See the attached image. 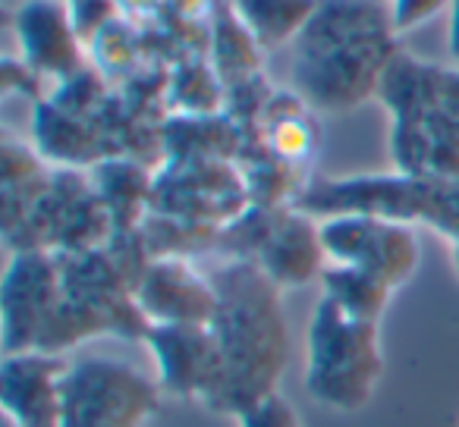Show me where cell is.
I'll return each instance as SVG.
<instances>
[{
  "label": "cell",
  "mask_w": 459,
  "mask_h": 427,
  "mask_svg": "<svg viewBox=\"0 0 459 427\" xmlns=\"http://www.w3.org/2000/svg\"><path fill=\"white\" fill-rule=\"evenodd\" d=\"M377 98L394 116L390 151L396 170L459 185V70H437L396 54Z\"/></svg>",
  "instance_id": "obj_3"
},
{
  "label": "cell",
  "mask_w": 459,
  "mask_h": 427,
  "mask_svg": "<svg viewBox=\"0 0 459 427\" xmlns=\"http://www.w3.org/2000/svg\"><path fill=\"white\" fill-rule=\"evenodd\" d=\"M381 324L359 320L321 295L306 333V393L321 408L356 414L384 380Z\"/></svg>",
  "instance_id": "obj_4"
},
{
  "label": "cell",
  "mask_w": 459,
  "mask_h": 427,
  "mask_svg": "<svg viewBox=\"0 0 459 427\" xmlns=\"http://www.w3.org/2000/svg\"><path fill=\"white\" fill-rule=\"evenodd\" d=\"M394 26L375 20L371 7L337 0L315 10L296 47L293 82L312 107L343 114L377 95L394 64Z\"/></svg>",
  "instance_id": "obj_2"
},
{
  "label": "cell",
  "mask_w": 459,
  "mask_h": 427,
  "mask_svg": "<svg viewBox=\"0 0 459 427\" xmlns=\"http://www.w3.org/2000/svg\"><path fill=\"white\" fill-rule=\"evenodd\" d=\"M239 427H306L296 412V406L283 393H274L268 399L255 402L252 408H246L243 414H237Z\"/></svg>",
  "instance_id": "obj_16"
},
{
  "label": "cell",
  "mask_w": 459,
  "mask_h": 427,
  "mask_svg": "<svg viewBox=\"0 0 459 427\" xmlns=\"http://www.w3.org/2000/svg\"><path fill=\"white\" fill-rule=\"evenodd\" d=\"M135 305L148 327L211 324L217 308L214 280L198 274L186 258H152L135 277Z\"/></svg>",
  "instance_id": "obj_11"
},
{
  "label": "cell",
  "mask_w": 459,
  "mask_h": 427,
  "mask_svg": "<svg viewBox=\"0 0 459 427\" xmlns=\"http://www.w3.org/2000/svg\"><path fill=\"white\" fill-rule=\"evenodd\" d=\"M255 252V264L281 289H296L321 280L327 268L325 245H321V224H315L312 214H306V210L277 214L274 224L262 233Z\"/></svg>",
  "instance_id": "obj_12"
},
{
  "label": "cell",
  "mask_w": 459,
  "mask_h": 427,
  "mask_svg": "<svg viewBox=\"0 0 459 427\" xmlns=\"http://www.w3.org/2000/svg\"><path fill=\"white\" fill-rule=\"evenodd\" d=\"M64 302V268L51 252L20 249L7 264L0 289L4 355L41 349Z\"/></svg>",
  "instance_id": "obj_8"
},
{
  "label": "cell",
  "mask_w": 459,
  "mask_h": 427,
  "mask_svg": "<svg viewBox=\"0 0 459 427\" xmlns=\"http://www.w3.org/2000/svg\"><path fill=\"white\" fill-rule=\"evenodd\" d=\"M158 377L114 355L70 362L60 427H148L160 412Z\"/></svg>",
  "instance_id": "obj_6"
},
{
  "label": "cell",
  "mask_w": 459,
  "mask_h": 427,
  "mask_svg": "<svg viewBox=\"0 0 459 427\" xmlns=\"http://www.w3.org/2000/svg\"><path fill=\"white\" fill-rule=\"evenodd\" d=\"M0 427H16V424L10 418H4V414H0Z\"/></svg>",
  "instance_id": "obj_22"
},
{
  "label": "cell",
  "mask_w": 459,
  "mask_h": 427,
  "mask_svg": "<svg viewBox=\"0 0 459 427\" xmlns=\"http://www.w3.org/2000/svg\"><path fill=\"white\" fill-rule=\"evenodd\" d=\"M117 10H152L158 0H114Z\"/></svg>",
  "instance_id": "obj_21"
},
{
  "label": "cell",
  "mask_w": 459,
  "mask_h": 427,
  "mask_svg": "<svg viewBox=\"0 0 459 427\" xmlns=\"http://www.w3.org/2000/svg\"><path fill=\"white\" fill-rule=\"evenodd\" d=\"M315 0H237V13L258 45H283L299 38L315 16Z\"/></svg>",
  "instance_id": "obj_15"
},
{
  "label": "cell",
  "mask_w": 459,
  "mask_h": 427,
  "mask_svg": "<svg viewBox=\"0 0 459 427\" xmlns=\"http://www.w3.org/2000/svg\"><path fill=\"white\" fill-rule=\"evenodd\" d=\"M211 280L217 308L208 327L221 352V383L208 412L237 418L281 393L277 387L290 364V324L281 286L249 258L230 261Z\"/></svg>",
  "instance_id": "obj_1"
},
{
  "label": "cell",
  "mask_w": 459,
  "mask_h": 427,
  "mask_svg": "<svg viewBox=\"0 0 459 427\" xmlns=\"http://www.w3.org/2000/svg\"><path fill=\"white\" fill-rule=\"evenodd\" d=\"M299 208L306 214H321V218L371 214V218L400 220L409 226L421 220L446 236L459 218V185L406 176V173L327 179L302 192Z\"/></svg>",
  "instance_id": "obj_5"
},
{
  "label": "cell",
  "mask_w": 459,
  "mask_h": 427,
  "mask_svg": "<svg viewBox=\"0 0 459 427\" xmlns=\"http://www.w3.org/2000/svg\"><path fill=\"white\" fill-rule=\"evenodd\" d=\"M394 293L396 289L377 280V277L340 268V264H327L325 274H321V295L331 299L337 308H343L346 314L359 320H371V324H381Z\"/></svg>",
  "instance_id": "obj_14"
},
{
  "label": "cell",
  "mask_w": 459,
  "mask_h": 427,
  "mask_svg": "<svg viewBox=\"0 0 459 427\" xmlns=\"http://www.w3.org/2000/svg\"><path fill=\"white\" fill-rule=\"evenodd\" d=\"M154 377L164 396L192 406H211L221 383V352L208 324H154L145 333Z\"/></svg>",
  "instance_id": "obj_9"
},
{
  "label": "cell",
  "mask_w": 459,
  "mask_h": 427,
  "mask_svg": "<svg viewBox=\"0 0 459 427\" xmlns=\"http://www.w3.org/2000/svg\"><path fill=\"white\" fill-rule=\"evenodd\" d=\"M308 145H312V132H308L306 120L299 114L274 120V126H271V148L281 158H306Z\"/></svg>",
  "instance_id": "obj_17"
},
{
  "label": "cell",
  "mask_w": 459,
  "mask_h": 427,
  "mask_svg": "<svg viewBox=\"0 0 459 427\" xmlns=\"http://www.w3.org/2000/svg\"><path fill=\"white\" fill-rule=\"evenodd\" d=\"M444 7H453V0H390V26L394 32H409L437 16Z\"/></svg>",
  "instance_id": "obj_18"
},
{
  "label": "cell",
  "mask_w": 459,
  "mask_h": 427,
  "mask_svg": "<svg viewBox=\"0 0 459 427\" xmlns=\"http://www.w3.org/2000/svg\"><path fill=\"white\" fill-rule=\"evenodd\" d=\"M450 57L459 66V0H453V16H450Z\"/></svg>",
  "instance_id": "obj_19"
},
{
  "label": "cell",
  "mask_w": 459,
  "mask_h": 427,
  "mask_svg": "<svg viewBox=\"0 0 459 427\" xmlns=\"http://www.w3.org/2000/svg\"><path fill=\"white\" fill-rule=\"evenodd\" d=\"M446 239H450V252H453V268H456V274H459V218H456V224H453V230L446 233Z\"/></svg>",
  "instance_id": "obj_20"
},
{
  "label": "cell",
  "mask_w": 459,
  "mask_h": 427,
  "mask_svg": "<svg viewBox=\"0 0 459 427\" xmlns=\"http://www.w3.org/2000/svg\"><path fill=\"white\" fill-rule=\"evenodd\" d=\"M20 41L29 66L51 76H73L79 66V38L70 10L57 0H29L20 10Z\"/></svg>",
  "instance_id": "obj_13"
},
{
  "label": "cell",
  "mask_w": 459,
  "mask_h": 427,
  "mask_svg": "<svg viewBox=\"0 0 459 427\" xmlns=\"http://www.w3.org/2000/svg\"><path fill=\"white\" fill-rule=\"evenodd\" d=\"M321 245L327 264L362 270L394 289L412 280L421 261V245L412 226L371 214L321 218Z\"/></svg>",
  "instance_id": "obj_7"
},
{
  "label": "cell",
  "mask_w": 459,
  "mask_h": 427,
  "mask_svg": "<svg viewBox=\"0 0 459 427\" xmlns=\"http://www.w3.org/2000/svg\"><path fill=\"white\" fill-rule=\"evenodd\" d=\"M64 355L45 349L0 358V414L16 427H60L64 421Z\"/></svg>",
  "instance_id": "obj_10"
}]
</instances>
